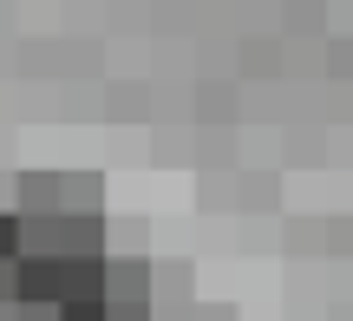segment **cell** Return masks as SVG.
Returning a JSON list of instances; mask_svg holds the SVG:
<instances>
[{"mask_svg":"<svg viewBox=\"0 0 353 321\" xmlns=\"http://www.w3.org/2000/svg\"><path fill=\"white\" fill-rule=\"evenodd\" d=\"M20 249H26V223L0 210V262H13V256H20Z\"/></svg>","mask_w":353,"mask_h":321,"instance_id":"1","label":"cell"},{"mask_svg":"<svg viewBox=\"0 0 353 321\" xmlns=\"http://www.w3.org/2000/svg\"><path fill=\"white\" fill-rule=\"evenodd\" d=\"M327 66H334V72H353V39H334V46H327Z\"/></svg>","mask_w":353,"mask_h":321,"instance_id":"2","label":"cell"},{"mask_svg":"<svg viewBox=\"0 0 353 321\" xmlns=\"http://www.w3.org/2000/svg\"><path fill=\"white\" fill-rule=\"evenodd\" d=\"M0 302H13V262H0Z\"/></svg>","mask_w":353,"mask_h":321,"instance_id":"3","label":"cell"}]
</instances>
